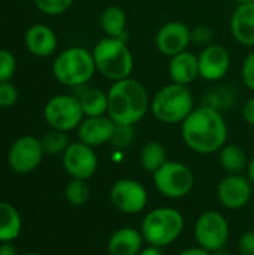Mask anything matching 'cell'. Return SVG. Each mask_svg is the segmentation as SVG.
<instances>
[{
  "label": "cell",
  "instance_id": "obj_8",
  "mask_svg": "<svg viewBox=\"0 0 254 255\" xmlns=\"http://www.w3.org/2000/svg\"><path fill=\"white\" fill-rule=\"evenodd\" d=\"M85 118L79 99L72 94L52 96L43 106V120L49 128L72 131L79 127Z\"/></svg>",
  "mask_w": 254,
  "mask_h": 255
},
{
  "label": "cell",
  "instance_id": "obj_10",
  "mask_svg": "<svg viewBox=\"0 0 254 255\" xmlns=\"http://www.w3.org/2000/svg\"><path fill=\"white\" fill-rule=\"evenodd\" d=\"M43 149L39 137L34 136H21L13 140L7 152V164L9 167L19 175H27L34 172L42 160H43Z\"/></svg>",
  "mask_w": 254,
  "mask_h": 255
},
{
  "label": "cell",
  "instance_id": "obj_44",
  "mask_svg": "<svg viewBox=\"0 0 254 255\" xmlns=\"http://www.w3.org/2000/svg\"><path fill=\"white\" fill-rule=\"evenodd\" d=\"M253 209H254V197H253Z\"/></svg>",
  "mask_w": 254,
  "mask_h": 255
},
{
  "label": "cell",
  "instance_id": "obj_21",
  "mask_svg": "<svg viewBox=\"0 0 254 255\" xmlns=\"http://www.w3.org/2000/svg\"><path fill=\"white\" fill-rule=\"evenodd\" d=\"M100 27L108 37L127 40V16L120 6H108L100 13Z\"/></svg>",
  "mask_w": 254,
  "mask_h": 255
},
{
  "label": "cell",
  "instance_id": "obj_14",
  "mask_svg": "<svg viewBox=\"0 0 254 255\" xmlns=\"http://www.w3.org/2000/svg\"><path fill=\"white\" fill-rule=\"evenodd\" d=\"M156 48L166 57H174L189 49L192 43V28L181 21H168L156 33Z\"/></svg>",
  "mask_w": 254,
  "mask_h": 255
},
{
  "label": "cell",
  "instance_id": "obj_5",
  "mask_svg": "<svg viewBox=\"0 0 254 255\" xmlns=\"http://www.w3.org/2000/svg\"><path fill=\"white\" fill-rule=\"evenodd\" d=\"M91 51L82 46H70L61 51L52 61V75L64 87H85L96 73Z\"/></svg>",
  "mask_w": 254,
  "mask_h": 255
},
{
  "label": "cell",
  "instance_id": "obj_27",
  "mask_svg": "<svg viewBox=\"0 0 254 255\" xmlns=\"http://www.w3.org/2000/svg\"><path fill=\"white\" fill-rule=\"evenodd\" d=\"M42 149L46 155H63L69 146V137L66 131L51 128L40 137Z\"/></svg>",
  "mask_w": 254,
  "mask_h": 255
},
{
  "label": "cell",
  "instance_id": "obj_26",
  "mask_svg": "<svg viewBox=\"0 0 254 255\" xmlns=\"http://www.w3.org/2000/svg\"><path fill=\"white\" fill-rule=\"evenodd\" d=\"M235 97H237V93H235V90L232 87L219 85V87H214L213 90H210L207 94H204L202 105L210 106V108L217 109V111L222 112V111L229 109V108L234 106Z\"/></svg>",
  "mask_w": 254,
  "mask_h": 255
},
{
  "label": "cell",
  "instance_id": "obj_11",
  "mask_svg": "<svg viewBox=\"0 0 254 255\" xmlns=\"http://www.w3.org/2000/svg\"><path fill=\"white\" fill-rule=\"evenodd\" d=\"M109 199L117 211L133 215L145 209L148 203V193L141 182L130 178H123L112 184Z\"/></svg>",
  "mask_w": 254,
  "mask_h": 255
},
{
  "label": "cell",
  "instance_id": "obj_31",
  "mask_svg": "<svg viewBox=\"0 0 254 255\" xmlns=\"http://www.w3.org/2000/svg\"><path fill=\"white\" fill-rule=\"evenodd\" d=\"M16 72V58L15 55L4 49L0 48V82L10 81Z\"/></svg>",
  "mask_w": 254,
  "mask_h": 255
},
{
  "label": "cell",
  "instance_id": "obj_24",
  "mask_svg": "<svg viewBox=\"0 0 254 255\" xmlns=\"http://www.w3.org/2000/svg\"><path fill=\"white\" fill-rule=\"evenodd\" d=\"M219 160L222 167L228 173H243L244 170H247L250 161L246 151L234 143H226L219 151Z\"/></svg>",
  "mask_w": 254,
  "mask_h": 255
},
{
  "label": "cell",
  "instance_id": "obj_30",
  "mask_svg": "<svg viewBox=\"0 0 254 255\" xmlns=\"http://www.w3.org/2000/svg\"><path fill=\"white\" fill-rule=\"evenodd\" d=\"M135 139V131L132 126H118L115 124V130L112 134V139L109 143H112L118 149H126L133 143Z\"/></svg>",
  "mask_w": 254,
  "mask_h": 255
},
{
  "label": "cell",
  "instance_id": "obj_25",
  "mask_svg": "<svg viewBox=\"0 0 254 255\" xmlns=\"http://www.w3.org/2000/svg\"><path fill=\"white\" fill-rule=\"evenodd\" d=\"M139 161H141V166L147 172L154 173L156 170H159L168 161L165 146L160 142H156V140L147 142L141 149Z\"/></svg>",
  "mask_w": 254,
  "mask_h": 255
},
{
  "label": "cell",
  "instance_id": "obj_16",
  "mask_svg": "<svg viewBox=\"0 0 254 255\" xmlns=\"http://www.w3.org/2000/svg\"><path fill=\"white\" fill-rule=\"evenodd\" d=\"M115 130V123L108 115L100 117H85L79 127L76 128L78 140L97 148L108 142H111Z\"/></svg>",
  "mask_w": 254,
  "mask_h": 255
},
{
  "label": "cell",
  "instance_id": "obj_13",
  "mask_svg": "<svg viewBox=\"0 0 254 255\" xmlns=\"http://www.w3.org/2000/svg\"><path fill=\"white\" fill-rule=\"evenodd\" d=\"M217 197L220 203L231 211H238L247 206L253 197V184L247 175L229 173L217 185Z\"/></svg>",
  "mask_w": 254,
  "mask_h": 255
},
{
  "label": "cell",
  "instance_id": "obj_18",
  "mask_svg": "<svg viewBox=\"0 0 254 255\" xmlns=\"http://www.w3.org/2000/svg\"><path fill=\"white\" fill-rule=\"evenodd\" d=\"M168 75L172 82L181 85H190L199 78V60L198 55L189 49L169 58Z\"/></svg>",
  "mask_w": 254,
  "mask_h": 255
},
{
  "label": "cell",
  "instance_id": "obj_39",
  "mask_svg": "<svg viewBox=\"0 0 254 255\" xmlns=\"http://www.w3.org/2000/svg\"><path fill=\"white\" fill-rule=\"evenodd\" d=\"M138 255H163L162 254V248H157V247H153V245H148L145 248L141 250V253Z\"/></svg>",
  "mask_w": 254,
  "mask_h": 255
},
{
  "label": "cell",
  "instance_id": "obj_29",
  "mask_svg": "<svg viewBox=\"0 0 254 255\" xmlns=\"http://www.w3.org/2000/svg\"><path fill=\"white\" fill-rule=\"evenodd\" d=\"M75 0H34V6L39 12L48 16H57L70 9Z\"/></svg>",
  "mask_w": 254,
  "mask_h": 255
},
{
  "label": "cell",
  "instance_id": "obj_37",
  "mask_svg": "<svg viewBox=\"0 0 254 255\" xmlns=\"http://www.w3.org/2000/svg\"><path fill=\"white\" fill-rule=\"evenodd\" d=\"M0 255H18V251L12 242L0 244Z\"/></svg>",
  "mask_w": 254,
  "mask_h": 255
},
{
  "label": "cell",
  "instance_id": "obj_36",
  "mask_svg": "<svg viewBox=\"0 0 254 255\" xmlns=\"http://www.w3.org/2000/svg\"><path fill=\"white\" fill-rule=\"evenodd\" d=\"M243 118L247 124L254 127V96L250 97L243 106Z\"/></svg>",
  "mask_w": 254,
  "mask_h": 255
},
{
  "label": "cell",
  "instance_id": "obj_42",
  "mask_svg": "<svg viewBox=\"0 0 254 255\" xmlns=\"http://www.w3.org/2000/svg\"><path fill=\"white\" fill-rule=\"evenodd\" d=\"M238 4H246V3H254V0H235Z\"/></svg>",
  "mask_w": 254,
  "mask_h": 255
},
{
  "label": "cell",
  "instance_id": "obj_3",
  "mask_svg": "<svg viewBox=\"0 0 254 255\" xmlns=\"http://www.w3.org/2000/svg\"><path fill=\"white\" fill-rule=\"evenodd\" d=\"M96 70L111 82L130 78L135 60L126 40L117 37H102L91 51Z\"/></svg>",
  "mask_w": 254,
  "mask_h": 255
},
{
  "label": "cell",
  "instance_id": "obj_19",
  "mask_svg": "<svg viewBox=\"0 0 254 255\" xmlns=\"http://www.w3.org/2000/svg\"><path fill=\"white\" fill-rule=\"evenodd\" d=\"M231 33L240 45L254 48V3L237 6L231 16Z\"/></svg>",
  "mask_w": 254,
  "mask_h": 255
},
{
  "label": "cell",
  "instance_id": "obj_9",
  "mask_svg": "<svg viewBox=\"0 0 254 255\" xmlns=\"http://www.w3.org/2000/svg\"><path fill=\"white\" fill-rule=\"evenodd\" d=\"M231 235V227L226 217L217 211H207L196 220L195 241L198 247L214 253L226 248Z\"/></svg>",
  "mask_w": 254,
  "mask_h": 255
},
{
  "label": "cell",
  "instance_id": "obj_43",
  "mask_svg": "<svg viewBox=\"0 0 254 255\" xmlns=\"http://www.w3.org/2000/svg\"><path fill=\"white\" fill-rule=\"evenodd\" d=\"M22 255H42V254H39V253H33V251H31V253H25V254H22Z\"/></svg>",
  "mask_w": 254,
  "mask_h": 255
},
{
  "label": "cell",
  "instance_id": "obj_28",
  "mask_svg": "<svg viewBox=\"0 0 254 255\" xmlns=\"http://www.w3.org/2000/svg\"><path fill=\"white\" fill-rule=\"evenodd\" d=\"M90 187L84 179H70L64 188V199L72 206H82L90 199Z\"/></svg>",
  "mask_w": 254,
  "mask_h": 255
},
{
  "label": "cell",
  "instance_id": "obj_34",
  "mask_svg": "<svg viewBox=\"0 0 254 255\" xmlns=\"http://www.w3.org/2000/svg\"><path fill=\"white\" fill-rule=\"evenodd\" d=\"M241 78L244 85L254 93V49L247 54L241 67Z\"/></svg>",
  "mask_w": 254,
  "mask_h": 255
},
{
  "label": "cell",
  "instance_id": "obj_17",
  "mask_svg": "<svg viewBox=\"0 0 254 255\" xmlns=\"http://www.w3.org/2000/svg\"><path fill=\"white\" fill-rule=\"evenodd\" d=\"M24 45L34 57H49L55 52L58 40L55 31L45 24H33L24 34Z\"/></svg>",
  "mask_w": 254,
  "mask_h": 255
},
{
  "label": "cell",
  "instance_id": "obj_7",
  "mask_svg": "<svg viewBox=\"0 0 254 255\" xmlns=\"http://www.w3.org/2000/svg\"><path fill=\"white\" fill-rule=\"evenodd\" d=\"M153 182L162 196L168 199H183L192 193L195 187V175L187 164L168 160L153 173Z\"/></svg>",
  "mask_w": 254,
  "mask_h": 255
},
{
  "label": "cell",
  "instance_id": "obj_15",
  "mask_svg": "<svg viewBox=\"0 0 254 255\" xmlns=\"http://www.w3.org/2000/svg\"><path fill=\"white\" fill-rule=\"evenodd\" d=\"M199 60V78L208 82L222 81L231 69V54L219 43H211L202 48L198 55Z\"/></svg>",
  "mask_w": 254,
  "mask_h": 255
},
{
  "label": "cell",
  "instance_id": "obj_1",
  "mask_svg": "<svg viewBox=\"0 0 254 255\" xmlns=\"http://www.w3.org/2000/svg\"><path fill=\"white\" fill-rule=\"evenodd\" d=\"M228 124L223 114L210 106L195 108L181 123V137L193 152L210 155L228 143Z\"/></svg>",
  "mask_w": 254,
  "mask_h": 255
},
{
  "label": "cell",
  "instance_id": "obj_20",
  "mask_svg": "<svg viewBox=\"0 0 254 255\" xmlns=\"http://www.w3.org/2000/svg\"><path fill=\"white\" fill-rule=\"evenodd\" d=\"M144 242L141 230L121 227L109 236L108 253L109 255H138L144 248Z\"/></svg>",
  "mask_w": 254,
  "mask_h": 255
},
{
  "label": "cell",
  "instance_id": "obj_38",
  "mask_svg": "<svg viewBox=\"0 0 254 255\" xmlns=\"http://www.w3.org/2000/svg\"><path fill=\"white\" fill-rule=\"evenodd\" d=\"M178 255H213V253H210L201 247H193V248H187V250L181 251Z\"/></svg>",
  "mask_w": 254,
  "mask_h": 255
},
{
  "label": "cell",
  "instance_id": "obj_41",
  "mask_svg": "<svg viewBox=\"0 0 254 255\" xmlns=\"http://www.w3.org/2000/svg\"><path fill=\"white\" fill-rule=\"evenodd\" d=\"M213 255H232L226 248H222V250H219V251H214Z\"/></svg>",
  "mask_w": 254,
  "mask_h": 255
},
{
  "label": "cell",
  "instance_id": "obj_23",
  "mask_svg": "<svg viewBox=\"0 0 254 255\" xmlns=\"http://www.w3.org/2000/svg\"><path fill=\"white\" fill-rule=\"evenodd\" d=\"M85 117L108 115V93L100 88H84L78 96Z\"/></svg>",
  "mask_w": 254,
  "mask_h": 255
},
{
  "label": "cell",
  "instance_id": "obj_32",
  "mask_svg": "<svg viewBox=\"0 0 254 255\" xmlns=\"http://www.w3.org/2000/svg\"><path fill=\"white\" fill-rule=\"evenodd\" d=\"M18 99H19L18 88L10 81L0 82V109L12 108L18 102Z\"/></svg>",
  "mask_w": 254,
  "mask_h": 255
},
{
  "label": "cell",
  "instance_id": "obj_35",
  "mask_svg": "<svg viewBox=\"0 0 254 255\" xmlns=\"http://www.w3.org/2000/svg\"><path fill=\"white\" fill-rule=\"evenodd\" d=\"M238 250L243 255H254V232H246L238 239Z\"/></svg>",
  "mask_w": 254,
  "mask_h": 255
},
{
  "label": "cell",
  "instance_id": "obj_33",
  "mask_svg": "<svg viewBox=\"0 0 254 255\" xmlns=\"http://www.w3.org/2000/svg\"><path fill=\"white\" fill-rule=\"evenodd\" d=\"M214 31L207 24H199L192 28V43L201 48H205L213 43Z\"/></svg>",
  "mask_w": 254,
  "mask_h": 255
},
{
  "label": "cell",
  "instance_id": "obj_4",
  "mask_svg": "<svg viewBox=\"0 0 254 255\" xmlns=\"http://www.w3.org/2000/svg\"><path fill=\"white\" fill-rule=\"evenodd\" d=\"M195 109V97L187 85L171 82L153 97L150 112L163 124H181Z\"/></svg>",
  "mask_w": 254,
  "mask_h": 255
},
{
  "label": "cell",
  "instance_id": "obj_40",
  "mask_svg": "<svg viewBox=\"0 0 254 255\" xmlns=\"http://www.w3.org/2000/svg\"><path fill=\"white\" fill-rule=\"evenodd\" d=\"M247 178L250 179V182L254 185V155L253 158H250V161H249V166H247Z\"/></svg>",
  "mask_w": 254,
  "mask_h": 255
},
{
  "label": "cell",
  "instance_id": "obj_2",
  "mask_svg": "<svg viewBox=\"0 0 254 255\" xmlns=\"http://www.w3.org/2000/svg\"><path fill=\"white\" fill-rule=\"evenodd\" d=\"M108 93V117L118 126H135L150 111L151 97L142 82L126 78L111 84Z\"/></svg>",
  "mask_w": 254,
  "mask_h": 255
},
{
  "label": "cell",
  "instance_id": "obj_22",
  "mask_svg": "<svg viewBox=\"0 0 254 255\" xmlns=\"http://www.w3.org/2000/svg\"><path fill=\"white\" fill-rule=\"evenodd\" d=\"M21 230L22 218L18 209L7 202H0V244L16 241Z\"/></svg>",
  "mask_w": 254,
  "mask_h": 255
},
{
  "label": "cell",
  "instance_id": "obj_12",
  "mask_svg": "<svg viewBox=\"0 0 254 255\" xmlns=\"http://www.w3.org/2000/svg\"><path fill=\"white\" fill-rule=\"evenodd\" d=\"M61 163L72 179L88 181L97 170L99 158L93 146L78 140L69 143L67 149L61 155Z\"/></svg>",
  "mask_w": 254,
  "mask_h": 255
},
{
  "label": "cell",
  "instance_id": "obj_6",
  "mask_svg": "<svg viewBox=\"0 0 254 255\" xmlns=\"http://www.w3.org/2000/svg\"><path fill=\"white\" fill-rule=\"evenodd\" d=\"M184 230V217L174 208H157L150 211L141 224V233L148 245L165 248L174 244Z\"/></svg>",
  "mask_w": 254,
  "mask_h": 255
}]
</instances>
